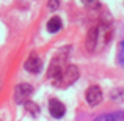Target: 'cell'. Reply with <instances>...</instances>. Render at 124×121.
Instances as JSON below:
<instances>
[{"label": "cell", "instance_id": "cell-1", "mask_svg": "<svg viewBox=\"0 0 124 121\" xmlns=\"http://www.w3.org/2000/svg\"><path fill=\"white\" fill-rule=\"evenodd\" d=\"M66 57H68V49H66L64 54H63V50H61L60 54H57L54 57V60L50 61V66H49V71H47V77L52 82L60 79L61 74L64 73V61H66Z\"/></svg>", "mask_w": 124, "mask_h": 121}, {"label": "cell", "instance_id": "cell-2", "mask_svg": "<svg viewBox=\"0 0 124 121\" xmlns=\"http://www.w3.org/2000/svg\"><path fill=\"white\" fill-rule=\"evenodd\" d=\"M77 79H79V69H77V66L69 65V66L64 69V73L61 74V77H60V79H57L54 83H55V87L64 88V87H69V85H72Z\"/></svg>", "mask_w": 124, "mask_h": 121}, {"label": "cell", "instance_id": "cell-3", "mask_svg": "<svg viewBox=\"0 0 124 121\" xmlns=\"http://www.w3.org/2000/svg\"><path fill=\"white\" fill-rule=\"evenodd\" d=\"M33 94V88H31V85L28 83H19L17 87H16L14 90V101L17 104H22V102H27V99Z\"/></svg>", "mask_w": 124, "mask_h": 121}, {"label": "cell", "instance_id": "cell-4", "mask_svg": "<svg viewBox=\"0 0 124 121\" xmlns=\"http://www.w3.org/2000/svg\"><path fill=\"white\" fill-rule=\"evenodd\" d=\"M85 99H86V102L90 104V105H97V104L102 101V91H101V88L97 87V85H93V87H90L86 90V93H85Z\"/></svg>", "mask_w": 124, "mask_h": 121}, {"label": "cell", "instance_id": "cell-5", "mask_svg": "<svg viewBox=\"0 0 124 121\" xmlns=\"http://www.w3.org/2000/svg\"><path fill=\"white\" fill-rule=\"evenodd\" d=\"M49 112H50V115L54 118H61L64 115V112H66V107L63 105V102H60L58 99L52 97L49 101Z\"/></svg>", "mask_w": 124, "mask_h": 121}, {"label": "cell", "instance_id": "cell-6", "mask_svg": "<svg viewBox=\"0 0 124 121\" xmlns=\"http://www.w3.org/2000/svg\"><path fill=\"white\" fill-rule=\"evenodd\" d=\"M41 68H42V61H41V58L38 57V55H30L28 60L25 61V69H27L28 73L36 74V73L41 71Z\"/></svg>", "mask_w": 124, "mask_h": 121}, {"label": "cell", "instance_id": "cell-7", "mask_svg": "<svg viewBox=\"0 0 124 121\" xmlns=\"http://www.w3.org/2000/svg\"><path fill=\"white\" fill-rule=\"evenodd\" d=\"M94 121H124V112H112L97 116Z\"/></svg>", "mask_w": 124, "mask_h": 121}, {"label": "cell", "instance_id": "cell-8", "mask_svg": "<svg viewBox=\"0 0 124 121\" xmlns=\"http://www.w3.org/2000/svg\"><path fill=\"white\" fill-rule=\"evenodd\" d=\"M86 49L90 52H93L94 49H97V28H93L90 30L86 36Z\"/></svg>", "mask_w": 124, "mask_h": 121}, {"label": "cell", "instance_id": "cell-9", "mask_svg": "<svg viewBox=\"0 0 124 121\" xmlns=\"http://www.w3.org/2000/svg\"><path fill=\"white\" fill-rule=\"evenodd\" d=\"M60 28H61V19L57 17V16H55V17H52L50 21L47 22V30L50 32V33H57Z\"/></svg>", "mask_w": 124, "mask_h": 121}, {"label": "cell", "instance_id": "cell-10", "mask_svg": "<svg viewBox=\"0 0 124 121\" xmlns=\"http://www.w3.org/2000/svg\"><path fill=\"white\" fill-rule=\"evenodd\" d=\"M24 105H25V110H27L31 116H38L39 115V107H38V104H35L33 101H27Z\"/></svg>", "mask_w": 124, "mask_h": 121}, {"label": "cell", "instance_id": "cell-11", "mask_svg": "<svg viewBox=\"0 0 124 121\" xmlns=\"http://www.w3.org/2000/svg\"><path fill=\"white\" fill-rule=\"evenodd\" d=\"M118 63L124 68V41L119 42V47H118Z\"/></svg>", "mask_w": 124, "mask_h": 121}, {"label": "cell", "instance_id": "cell-12", "mask_svg": "<svg viewBox=\"0 0 124 121\" xmlns=\"http://www.w3.org/2000/svg\"><path fill=\"white\" fill-rule=\"evenodd\" d=\"M110 97L115 101H123L124 99V90H115L110 93Z\"/></svg>", "mask_w": 124, "mask_h": 121}, {"label": "cell", "instance_id": "cell-13", "mask_svg": "<svg viewBox=\"0 0 124 121\" xmlns=\"http://www.w3.org/2000/svg\"><path fill=\"white\" fill-rule=\"evenodd\" d=\"M47 6H49V9H50V11H57L58 6H60V2H58V0H49V2H47Z\"/></svg>", "mask_w": 124, "mask_h": 121}, {"label": "cell", "instance_id": "cell-14", "mask_svg": "<svg viewBox=\"0 0 124 121\" xmlns=\"http://www.w3.org/2000/svg\"><path fill=\"white\" fill-rule=\"evenodd\" d=\"M82 2H83L86 6H90V8H99V6H101L97 0H82Z\"/></svg>", "mask_w": 124, "mask_h": 121}]
</instances>
